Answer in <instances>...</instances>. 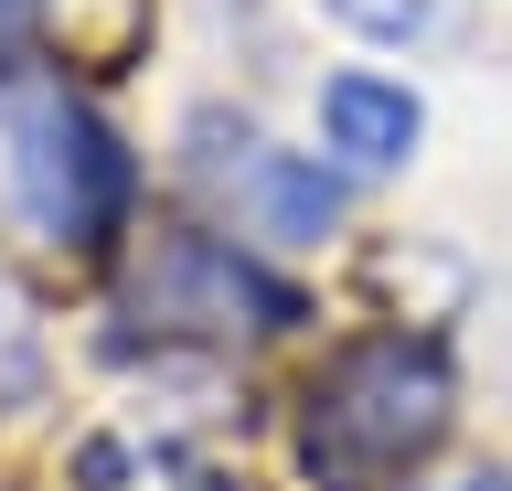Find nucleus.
<instances>
[{
  "mask_svg": "<svg viewBox=\"0 0 512 491\" xmlns=\"http://www.w3.org/2000/svg\"><path fill=\"white\" fill-rule=\"evenodd\" d=\"M192 139H203V150H192V171H203L214 193L246 203V225H256V235H288V246H320V235H331L342 193H331V171H320V161H299V150H267L256 129L224 139L214 118H203Z\"/></svg>",
  "mask_w": 512,
  "mask_h": 491,
  "instance_id": "4",
  "label": "nucleus"
},
{
  "mask_svg": "<svg viewBox=\"0 0 512 491\" xmlns=\"http://www.w3.org/2000/svg\"><path fill=\"white\" fill-rule=\"evenodd\" d=\"M139 321H171V331H278V321H299V299H288L278 278H256L235 246H214V235H171L150 257V278H139Z\"/></svg>",
  "mask_w": 512,
  "mask_h": 491,
  "instance_id": "3",
  "label": "nucleus"
},
{
  "mask_svg": "<svg viewBox=\"0 0 512 491\" xmlns=\"http://www.w3.org/2000/svg\"><path fill=\"white\" fill-rule=\"evenodd\" d=\"M320 139H331L352 171H384V161L416 150V97L384 86V75H331V86H320Z\"/></svg>",
  "mask_w": 512,
  "mask_h": 491,
  "instance_id": "5",
  "label": "nucleus"
},
{
  "mask_svg": "<svg viewBox=\"0 0 512 491\" xmlns=\"http://www.w3.org/2000/svg\"><path fill=\"white\" fill-rule=\"evenodd\" d=\"M118 214H128V150L107 139V118L64 97L54 75L0 65V225L86 257L118 235Z\"/></svg>",
  "mask_w": 512,
  "mask_h": 491,
  "instance_id": "1",
  "label": "nucleus"
},
{
  "mask_svg": "<svg viewBox=\"0 0 512 491\" xmlns=\"http://www.w3.org/2000/svg\"><path fill=\"white\" fill-rule=\"evenodd\" d=\"M342 22H363V33H384V43H406L416 22H427V0H331Z\"/></svg>",
  "mask_w": 512,
  "mask_h": 491,
  "instance_id": "6",
  "label": "nucleus"
},
{
  "mask_svg": "<svg viewBox=\"0 0 512 491\" xmlns=\"http://www.w3.org/2000/svg\"><path fill=\"white\" fill-rule=\"evenodd\" d=\"M438 427H448L438 342H363V353H342L331 385L310 395V470L331 491H374V481H395Z\"/></svg>",
  "mask_w": 512,
  "mask_h": 491,
  "instance_id": "2",
  "label": "nucleus"
},
{
  "mask_svg": "<svg viewBox=\"0 0 512 491\" xmlns=\"http://www.w3.org/2000/svg\"><path fill=\"white\" fill-rule=\"evenodd\" d=\"M11 11H32V0H0V22H11Z\"/></svg>",
  "mask_w": 512,
  "mask_h": 491,
  "instance_id": "7",
  "label": "nucleus"
}]
</instances>
